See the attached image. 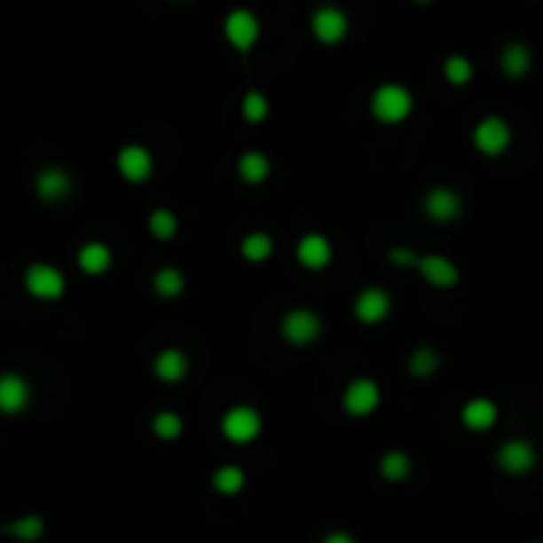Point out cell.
Returning <instances> with one entry per match:
<instances>
[{"mask_svg":"<svg viewBox=\"0 0 543 543\" xmlns=\"http://www.w3.org/2000/svg\"><path fill=\"white\" fill-rule=\"evenodd\" d=\"M118 172L124 175L128 181H134V185L146 181V178H150V172H153L150 150H144V146H137V144L121 146V153H118Z\"/></svg>","mask_w":543,"mask_h":543,"instance_id":"obj_11","label":"cell"},{"mask_svg":"<svg viewBox=\"0 0 543 543\" xmlns=\"http://www.w3.org/2000/svg\"><path fill=\"white\" fill-rule=\"evenodd\" d=\"M496 416H499V407L490 397H474L460 407V422L474 432H486L490 426H496Z\"/></svg>","mask_w":543,"mask_h":543,"instance_id":"obj_14","label":"cell"},{"mask_svg":"<svg viewBox=\"0 0 543 543\" xmlns=\"http://www.w3.org/2000/svg\"><path fill=\"white\" fill-rule=\"evenodd\" d=\"M391 261H394V264H400V267H410V264H416V255H413V251H407V248H394Z\"/></svg>","mask_w":543,"mask_h":543,"instance_id":"obj_32","label":"cell"},{"mask_svg":"<svg viewBox=\"0 0 543 543\" xmlns=\"http://www.w3.org/2000/svg\"><path fill=\"white\" fill-rule=\"evenodd\" d=\"M257 35H261V23H257V16L251 10H232L226 16V38L239 51H248L257 42Z\"/></svg>","mask_w":543,"mask_h":543,"instance_id":"obj_8","label":"cell"},{"mask_svg":"<svg viewBox=\"0 0 543 543\" xmlns=\"http://www.w3.org/2000/svg\"><path fill=\"white\" fill-rule=\"evenodd\" d=\"M35 191H38V197H42V201L58 204V201L70 197V191H74V178H70V172H64V169L51 166V169H45V172L38 175Z\"/></svg>","mask_w":543,"mask_h":543,"instance_id":"obj_13","label":"cell"},{"mask_svg":"<svg viewBox=\"0 0 543 543\" xmlns=\"http://www.w3.org/2000/svg\"><path fill=\"white\" fill-rule=\"evenodd\" d=\"M283 337L295 347H309L321 337V318L309 309H293L283 318Z\"/></svg>","mask_w":543,"mask_h":543,"instance_id":"obj_4","label":"cell"},{"mask_svg":"<svg viewBox=\"0 0 543 543\" xmlns=\"http://www.w3.org/2000/svg\"><path fill=\"white\" fill-rule=\"evenodd\" d=\"M223 432L232 442H251V438L261 432V413L255 407H232L226 416H223Z\"/></svg>","mask_w":543,"mask_h":543,"instance_id":"obj_9","label":"cell"},{"mask_svg":"<svg viewBox=\"0 0 543 543\" xmlns=\"http://www.w3.org/2000/svg\"><path fill=\"white\" fill-rule=\"evenodd\" d=\"M299 261L309 271H325L327 264H331V241L325 239V235H305V239L299 241Z\"/></svg>","mask_w":543,"mask_h":543,"instance_id":"obj_15","label":"cell"},{"mask_svg":"<svg viewBox=\"0 0 543 543\" xmlns=\"http://www.w3.org/2000/svg\"><path fill=\"white\" fill-rule=\"evenodd\" d=\"M496 464L502 474L508 476H524L537 468V448L531 438H508L496 452Z\"/></svg>","mask_w":543,"mask_h":543,"instance_id":"obj_1","label":"cell"},{"mask_svg":"<svg viewBox=\"0 0 543 543\" xmlns=\"http://www.w3.org/2000/svg\"><path fill=\"white\" fill-rule=\"evenodd\" d=\"M508 140H512V134H508V124L502 118H486L476 124L474 130V144L480 146V153H486V156H499V153H506Z\"/></svg>","mask_w":543,"mask_h":543,"instance_id":"obj_10","label":"cell"},{"mask_svg":"<svg viewBox=\"0 0 543 543\" xmlns=\"http://www.w3.org/2000/svg\"><path fill=\"white\" fill-rule=\"evenodd\" d=\"M153 369L162 382H178V378L188 375V356L181 353V350H162L153 362Z\"/></svg>","mask_w":543,"mask_h":543,"instance_id":"obj_18","label":"cell"},{"mask_svg":"<svg viewBox=\"0 0 543 543\" xmlns=\"http://www.w3.org/2000/svg\"><path fill=\"white\" fill-rule=\"evenodd\" d=\"M267 98L261 96V92H248L245 96V106H241V114H245V121H251V124H257V121H264L267 118Z\"/></svg>","mask_w":543,"mask_h":543,"instance_id":"obj_30","label":"cell"},{"mask_svg":"<svg viewBox=\"0 0 543 543\" xmlns=\"http://www.w3.org/2000/svg\"><path fill=\"white\" fill-rule=\"evenodd\" d=\"M271 251H273V239L267 232H251L248 239L241 241V255L248 257V261H267L271 257Z\"/></svg>","mask_w":543,"mask_h":543,"instance_id":"obj_26","label":"cell"},{"mask_svg":"<svg viewBox=\"0 0 543 543\" xmlns=\"http://www.w3.org/2000/svg\"><path fill=\"white\" fill-rule=\"evenodd\" d=\"M311 29H315L318 42H325V45H337L340 38L347 35V16L340 13L337 7H321L315 16H311Z\"/></svg>","mask_w":543,"mask_h":543,"instance_id":"obj_12","label":"cell"},{"mask_svg":"<svg viewBox=\"0 0 543 543\" xmlns=\"http://www.w3.org/2000/svg\"><path fill=\"white\" fill-rule=\"evenodd\" d=\"M413 267L426 277V283H432V287H438V289L458 287V279H460L454 261H448V257H442V255H416Z\"/></svg>","mask_w":543,"mask_h":543,"instance_id":"obj_6","label":"cell"},{"mask_svg":"<svg viewBox=\"0 0 543 543\" xmlns=\"http://www.w3.org/2000/svg\"><path fill=\"white\" fill-rule=\"evenodd\" d=\"M146 226H150V232L156 235V239L169 241L175 232H178V219H175L172 210H153L150 219H146Z\"/></svg>","mask_w":543,"mask_h":543,"instance_id":"obj_27","label":"cell"},{"mask_svg":"<svg viewBox=\"0 0 543 543\" xmlns=\"http://www.w3.org/2000/svg\"><path fill=\"white\" fill-rule=\"evenodd\" d=\"M64 273L51 264H32L26 271V289H29L35 299H60L64 295Z\"/></svg>","mask_w":543,"mask_h":543,"instance_id":"obj_5","label":"cell"},{"mask_svg":"<svg viewBox=\"0 0 543 543\" xmlns=\"http://www.w3.org/2000/svg\"><path fill=\"white\" fill-rule=\"evenodd\" d=\"M42 531H45V521L38 518V515H23V518L10 521V534L16 540H38Z\"/></svg>","mask_w":543,"mask_h":543,"instance_id":"obj_28","label":"cell"},{"mask_svg":"<svg viewBox=\"0 0 543 543\" xmlns=\"http://www.w3.org/2000/svg\"><path fill=\"white\" fill-rule=\"evenodd\" d=\"M426 213H429L436 223H452L460 213V197L452 188H436L426 194Z\"/></svg>","mask_w":543,"mask_h":543,"instance_id":"obj_17","label":"cell"},{"mask_svg":"<svg viewBox=\"0 0 543 543\" xmlns=\"http://www.w3.org/2000/svg\"><path fill=\"white\" fill-rule=\"evenodd\" d=\"M321 543H356V537L347 534V531H331Z\"/></svg>","mask_w":543,"mask_h":543,"instance_id":"obj_33","label":"cell"},{"mask_svg":"<svg viewBox=\"0 0 543 543\" xmlns=\"http://www.w3.org/2000/svg\"><path fill=\"white\" fill-rule=\"evenodd\" d=\"M213 486H216V492H223V496H235V492H241V486H245V474H241V468H235V464H226V468L216 470Z\"/></svg>","mask_w":543,"mask_h":543,"instance_id":"obj_25","label":"cell"},{"mask_svg":"<svg viewBox=\"0 0 543 543\" xmlns=\"http://www.w3.org/2000/svg\"><path fill=\"white\" fill-rule=\"evenodd\" d=\"M29 404V385L20 375H0V410L20 413Z\"/></svg>","mask_w":543,"mask_h":543,"instance_id":"obj_16","label":"cell"},{"mask_svg":"<svg viewBox=\"0 0 543 543\" xmlns=\"http://www.w3.org/2000/svg\"><path fill=\"white\" fill-rule=\"evenodd\" d=\"M410 92L404 90V86H382V90H375V96H372V114H375L378 121H385V124H397V121H404L410 114Z\"/></svg>","mask_w":543,"mask_h":543,"instance_id":"obj_2","label":"cell"},{"mask_svg":"<svg viewBox=\"0 0 543 543\" xmlns=\"http://www.w3.org/2000/svg\"><path fill=\"white\" fill-rule=\"evenodd\" d=\"M0 534H10V524H4V528H0Z\"/></svg>","mask_w":543,"mask_h":543,"instance_id":"obj_34","label":"cell"},{"mask_svg":"<svg viewBox=\"0 0 543 543\" xmlns=\"http://www.w3.org/2000/svg\"><path fill=\"white\" fill-rule=\"evenodd\" d=\"M378 470H382V476L391 483H400L407 480L410 470H413V460H410L407 452H385L382 454V460H378Z\"/></svg>","mask_w":543,"mask_h":543,"instance_id":"obj_20","label":"cell"},{"mask_svg":"<svg viewBox=\"0 0 543 543\" xmlns=\"http://www.w3.org/2000/svg\"><path fill=\"white\" fill-rule=\"evenodd\" d=\"M76 261H80V267H83L86 273H106L108 267H112V248L102 245V241H90V245L80 248Z\"/></svg>","mask_w":543,"mask_h":543,"instance_id":"obj_19","label":"cell"},{"mask_svg":"<svg viewBox=\"0 0 543 543\" xmlns=\"http://www.w3.org/2000/svg\"><path fill=\"white\" fill-rule=\"evenodd\" d=\"M534 543H540V540H534Z\"/></svg>","mask_w":543,"mask_h":543,"instance_id":"obj_35","label":"cell"},{"mask_svg":"<svg viewBox=\"0 0 543 543\" xmlns=\"http://www.w3.org/2000/svg\"><path fill=\"white\" fill-rule=\"evenodd\" d=\"M239 175H241V181H248V185H261V181L271 175V162H267L264 153L251 150L239 159Z\"/></svg>","mask_w":543,"mask_h":543,"instance_id":"obj_21","label":"cell"},{"mask_svg":"<svg viewBox=\"0 0 543 543\" xmlns=\"http://www.w3.org/2000/svg\"><path fill=\"white\" fill-rule=\"evenodd\" d=\"M438 366H442V356H438L432 347H420V350H413V353H410V375H413V378L436 375Z\"/></svg>","mask_w":543,"mask_h":543,"instance_id":"obj_22","label":"cell"},{"mask_svg":"<svg viewBox=\"0 0 543 543\" xmlns=\"http://www.w3.org/2000/svg\"><path fill=\"white\" fill-rule=\"evenodd\" d=\"M153 289H156L162 299H175V295H181V289H185V277H181V271H175V267H162V271L153 277Z\"/></svg>","mask_w":543,"mask_h":543,"instance_id":"obj_23","label":"cell"},{"mask_svg":"<svg viewBox=\"0 0 543 543\" xmlns=\"http://www.w3.org/2000/svg\"><path fill=\"white\" fill-rule=\"evenodd\" d=\"M153 432H156L159 438H178L181 436V416L172 413V410H162V413L153 416Z\"/></svg>","mask_w":543,"mask_h":543,"instance_id":"obj_29","label":"cell"},{"mask_svg":"<svg viewBox=\"0 0 543 543\" xmlns=\"http://www.w3.org/2000/svg\"><path fill=\"white\" fill-rule=\"evenodd\" d=\"M502 70L508 76H524L531 70V51L524 45H508L502 51Z\"/></svg>","mask_w":543,"mask_h":543,"instance_id":"obj_24","label":"cell"},{"mask_svg":"<svg viewBox=\"0 0 543 543\" xmlns=\"http://www.w3.org/2000/svg\"><path fill=\"white\" fill-rule=\"evenodd\" d=\"M353 311H356V318H359L362 325H382V321L391 315V295H388L385 289H378V287L362 289V293L356 295Z\"/></svg>","mask_w":543,"mask_h":543,"instance_id":"obj_7","label":"cell"},{"mask_svg":"<svg viewBox=\"0 0 543 543\" xmlns=\"http://www.w3.org/2000/svg\"><path fill=\"white\" fill-rule=\"evenodd\" d=\"M445 76L452 83H468L470 80V60L468 58H448L445 60Z\"/></svg>","mask_w":543,"mask_h":543,"instance_id":"obj_31","label":"cell"},{"mask_svg":"<svg viewBox=\"0 0 543 543\" xmlns=\"http://www.w3.org/2000/svg\"><path fill=\"white\" fill-rule=\"evenodd\" d=\"M378 404H382V391H378V385L372 378H353L347 385V391H343V410L350 416L375 413Z\"/></svg>","mask_w":543,"mask_h":543,"instance_id":"obj_3","label":"cell"}]
</instances>
